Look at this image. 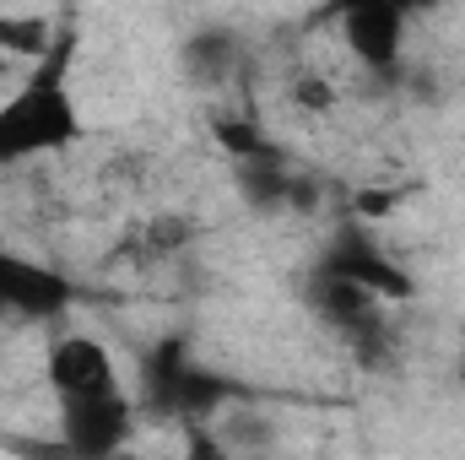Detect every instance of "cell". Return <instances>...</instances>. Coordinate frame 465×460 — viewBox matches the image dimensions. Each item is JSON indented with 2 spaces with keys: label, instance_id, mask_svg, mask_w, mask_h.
Instances as JSON below:
<instances>
[{
  "label": "cell",
  "instance_id": "cell-1",
  "mask_svg": "<svg viewBox=\"0 0 465 460\" xmlns=\"http://www.w3.org/2000/svg\"><path fill=\"white\" fill-rule=\"evenodd\" d=\"M76 49H82V27L60 22L49 55L33 60L27 76L0 98V168L33 163V157H49V152H71L87 135L82 104L71 93Z\"/></svg>",
  "mask_w": 465,
  "mask_h": 460
},
{
  "label": "cell",
  "instance_id": "cell-2",
  "mask_svg": "<svg viewBox=\"0 0 465 460\" xmlns=\"http://www.w3.org/2000/svg\"><path fill=\"white\" fill-rule=\"evenodd\" d=\"M243 395V385L195 363L184 336H163L141 363V406L173 423H212L228 401Z\"/></svg>",
  "mask_w": 465,
  "mask_h": 460
},
{
  "label": "cell",
  "instance_id": "cell-3",
  "mask_svg": "<svg viewBox=\"0 0 465 460\" xmlns=\"http://www.w3.org/2000/svg\"><path fill=\"white\" fill-rule=\"evenodd\" d=\"M76 304V282L33 255L0 249V320L16 325H54Z\"/></svg>",
  "mask_w": 465,
  "mask_h": 460
},
{
  "label": "cell",
  "instance_id": "cell-4",
  "mask_svg": "<svg viewBox=\"0 0 465 460\" xmlns=\"http://www.w3.org/2000/svg\"><path fill=\"white\" fill-rule=\"evenodd\" d=\"M325 16H336V33L347 44L351 60H362L368 71L390 76L401 65V49H406V11L395 0H331Z\"/></svg>",
  "mask_w": 465,
  "mask_h": 460
},
{
  "label": "cell",
  "instance_id": "cell-5",
  "mask_svg": "<svg viewBox=\"0 0 465 460\" xmlns=\"http://www.w3.org/2000/svg\"><path fill=\"white\" fill-rule=\"evenodd\" d=\"M60 428H65V450L87 460L119 455L135 434V401L124 390L104 395H65L60 401Z\"/></svg>",
  "mask_w": 465,
  "mask_h": 460
},
{
  "label": "cell",
  "instance_id": "cell-6",
  "mask_svg": "<svg viewBox=\"0 0 465 460\" xmlns=\"http://www.w3.org/2000/svg\"><path fill=\"white\" fill-rule=\"evenodd\" d=\"M44 379L49 390L65 401V395H104V390H124L119 379L114 352L98 342V336H82V331H60L49 352H44Z\"/></svg>",
  "mask_w": 465,
  "mask_h": 460
},
{
  "label": "cell",
  "instance_id": "cell-7",
  "mask_svg": "<svg viewBox=\"0 0 465 460\" xmlns=\"http://www.w3.org/2000/svg\"><path fill=\"white\" fill-rule=\"evenodd\" d=\"M320 271H336V276H351V282L373 287L384 304H390V298H417V276H411L401 260H390L357 223L336 228V238H331L325 255H320Z\"/></svg>",
  "mask_w": 465,
  "mask_h": 460
},
{
  "label": "cell",
  "instance_id": "cell-8",
  "mask_svg": "<svg viewBox=\"0 0 465 460\" xmlns=\"http://www.w3.org/2000/svg\"><path fill=\"white\" fill-rule=\"evenodd\" d=\"M303 304H309V315H320L341 336L357 331V325H368V320H384V298L373 287H362L351 276H336V271H320V265L303 282Z\"/></svg>",
  "mask_w": 465,
  "mask_h": 460
},
{
  "label": "cell",
  "instance_id": "cell-9",
  "mask_svg": "<svg viewBox=\"0 0 465 460\" xmlns=\"http://www.w3.org/2000/svg\"><path fill=\"white\" fill-rule=\"evenodd\" d=\"M243 60V44L232 38L228 27H201L190 44H184V65L195 82H228Z\"/></svg>",
  "mask_w": 465,
  "mask_h": 460
},
{
  "label": "cell",
  "instance_id": "cell-10",
  "mask_svg": "<svg viewBox=\"0 0 465 460\" xmlns=\"http://www.w3.org/2000/svg\"><path fill=\"white\" fill-rule=\"evenodd\" d=\"M54 22L49 16H38V11H0V49L16 60V65H33V60H44L49 55V44H54Z\"/></svg>",
  "mask_w": 465,
  "mask_h": 460
},
{
  "label": "cell",
  "instance_id": "cell-11",
  "mask_svg": "<svg viewBox=\"0 0 465 460\" xmlns=\"http://www.w3.org/2000/svg\"><path fill=\"white\" fill-rule=\"evenodd\" d=\"M190 238H195V223H190V217L163 212V217H152L146 228L130 233V260H141V265L173 260V255H184V244H190Z\"/></svg>",
  "mask_w": 465,
  "mask_h": 460
},
{
  "label": "cell",
  "instance_id": "cell-12",
  "mask_svg": "<svg viewBox=\"0 0 465 460\" xmlns=\"http://www.w3.org/2000/svg\"><path fill=\"white\" fill-rule=\"evenodd\" d=\"M212 135H217V146L228 152L232 163H254V157H282V146H271V135L254 125V119L243 115H212Z\"/></svg>",
  "mask_w": 465,
  "mask_h": 460
},
{
  "label": "cell",
  "instance_id": "cell-13",
  "mask_svg": "<svg viewBox=\"0 0 465 460\" xmlns=\"http://www.w3.org/2000/svg\"><path fill=\"white\" fill-rule=\"evenodd\" d=\"M292 104H298L303 115H331V109H336V87H331L320 71H298V76H292Z\"/></svg>",
  "mask_w": 465,
  "mask_h": 460
},
{
  "label": "cell",
  "instance_id": "cell-14",
  "mask_svg": "<svg viewBox=\"0 0 465 460\" xmlns=\"http://www.w3.org/2000/svg\"><path fill=\"white\" fill-rule=\"evenodd\" d=\"M406 16H422V11H433V5H444V0H395Z\"/></svg>",
  "mask_w": 465,
  "mask_h": 460
},
{
  "label": "cell",
  "instance_id": "cell-15",
  "mask_svg": "<svg viewBox=\"0 0 465 460\" xmlns=\"http://www.w3.org/2000/svg\"><path fill=\"white\" fill-rule=\"evenodd\" d=\"M11 65H16V60H11V55H5V49H0V82H5V76H11Z\"/></svg>",
  "mask_w": 465,
  "mask_h": 460
}]
</instances>
